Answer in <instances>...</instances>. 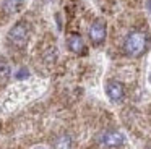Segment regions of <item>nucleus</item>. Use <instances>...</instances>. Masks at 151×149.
<instances>
[{
	"label": "nucleus",
	"instance_id": "3",
	"mask_svg": "<svg viewBox=\"0 0 151 149\" xmlns=\"http://www.w3.org/2000/svg\"><path fill=\"white\" fill-rule=\"evenodd\" d=\"M125 141L124 135L120 131H104L99 136V144L102 148H119Z\"/></svg>",
	"mask_w": 151,
	"mask_h": 149
},
{
	"label": "nucleus",
	"instance_id": "4",
	"mask_svg": "<svg viewBox=\"0 0 151 149\" xmlns=\"http://www.w3.org/2000/svg\"><path fill=\"white\" fill-rule=\"evenodd\" d=\"M89 39L93 44H101L106 39V23L102 19H96L89 28Z\"/></svg>",
	"mask_w": 151,
	"mask_h": 149
},
{
	"label": "nucleus",
	"instance_id": "12",
	"mask_svg": "<svg viewBox=\"0 0 151 149\" xmlns=\"http://www.w3.org/2000/svg\"><path fill=\"white\" fill-rule=\"evenodd\" d=\"M18 2H21V0H18Z\"/></svg>",
	"mask_w": 151,
	"mask_h": 149
},
{
	"label": "nucleus",
	"instance_id": "8",
	"mask_svg": "<svg viewBox=\"0 0 151 149\" xmlns=\"http://www.w3.org/2000/svg\"><path fill=\"white\" fill-rule=\"evenodd\" d=\"M10 78V65L5 58H0V84H5Z\"/></svg>",
	"mask_w": 151,
	"mask_h": 149
},
{
	"label": "nucleus",
	"instance_id": "10",
	"mask_svg": "<svg viewBox=\"0 0 151 149\" xmlns=\"http://www.w3.org/2000/svg\"><path fill=\"white\" fill-rule=\"evenodd\" d=\"M148 8L151 10V0H150V2H148Z\"/></svg>",
	"mask_w": 151,
	"mask_h": 149
},
{
	"label": "nucleus",
	"instance_id": "11",
	"mask_svg": "<svg viewBox=\"0 0 151 149\" xmlns=\"http://www.w3.org/2000/svg\"><path fill=\"white\" fill-rule=\"evenodd\" d=\"M150 80H151V74H150Z\"/></svg>",
	"mask_w": 151,
	"mask_h": 149
},
{
	"label": "nucleus",
	"instance_id": "9",
	"mask_svg": "<svg viewBox=\"0 0 151 149\" xmlns=\"http://www.w3.org/2000/svg\"><path fill=\"white\" fill-rule=\"evenodd\" d=\"M28 74H29V73H28V70H26V68H21V70L18 71L17 74H15V76H17L18 80H23V78H26V76H28Z\"/></svg>",
	"mask_w": 151,
	"mask_h": 149
},
{
	"label": "nucleus",
	"instance_id": "5",
	"mask_svg": "<svg viewBox=\"0 0 151 149\" xmlns=\"http://www.w3.org/2000/svg\"><path fill=\"white\" fill-rule=\"evenodd\" d=\"M106 92H107L109 99L114 100V102H120L122 99H124V86H122L119 81H109L107 84H106Z\"/></svg>",
	"mask_w": 151,
	"mask_h": 149
},
{
	"label": "nucleus",
	"instance_id": "2",
	"mask_svg": "<svg viewBox=\"0 0 151 149\" xmlns=\"http://www.w3.org/2000/svg\"><path fill=\"white\" fill-rule=\"evenodd\" d=\"M26 39H28V26L24 24V23L15 24L13 28L10 29V32H8V41H10L12 44L18 45V47L26 44Z\"/></svg>",
	"mask_w": 151,
	"mask_h": 149
},
{
	"label": "nucleus",
	"instance_id": "6",
	"mask_svg": "<svg viewBox=\"0 0 151 149\" xmlns=\"http://www.w3.org/2000/svg\"><path fill=\"white\" fill-rule=\"evenodd\" d=\"M68 47L75 54H83L85 52V42H83L81 36H78V34L68 36Z\"/></svg>",
	"mask_w": 151,
	"mask_h": 149
},
{
	"label": "nucleus",
	"instance_id": "7",
	"mask_svg": "<svg viewBox=\"0 0 151 149\" xmlns=\"http://www.w3.org/2000/svg\"><path fill=\"white\" fill-rule=\"evenodd\" d=\"M54 149H72V138L68 135H60L54 141Z\"/></svg>",
	"mask_w": 151,
	"mask_h": 149
},
{
	"label": "nucleus",
	"instance_id": "1",
	"mask_svg": "<svg viewBox=\"0 0 151 149\" xmlns=\"http://www.w3.org/2000/svg\"><path fill=\"white\" fill-rule=\"evenodd\" d=\"M146 42H148V39H146V34H145V32L133 31L127 36V39H125L124 50H125V54L130 55V57H138V55H141L145 52Z\"/></svg>",
	"mask_w": 151,
	"mask_h": 149
}]
</instances>
